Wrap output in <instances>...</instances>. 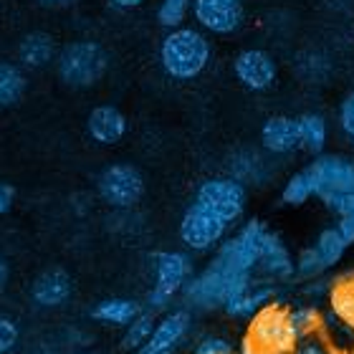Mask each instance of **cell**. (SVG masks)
<instances>
[{
	"label": "cell",
	"mask_w": 354,
	"mask_h": 354,
	"mask_svg": "<svg viewBox=\"0 0 354 354\" xmlns=\"http://www.w3.org/2000/svg\"><path fill=\"white\" fill-rule=\"evenodd\" d=\"M44 6H68V3H74V0H41Z\"/></svg>",
	"instance_id": "cell-38"
},
{
	"label": "cell",
	"mask_w": 354,
	"mask_h": 354,
	"mask_svg": "<svg viewBox=\"0 0 354 354\" xmlns=\"http://www.w3.org/2000/svg\"><path fill=\"white\" fill-rule=\"evenodd\" d=\"M296 344L299 337L291 324V309L281 301L266 304L243 337V352L248 354H294Z\"/></svg>",
	"instance_id": "cell-1"
},
{
	"label": "cell",
	"mask_w": 354,
	"mask_h": 354,
	"mask_svg": "<svg viewBox=\"0 0 354 354\" xmlns=\"http://www.w3.org/2000/svg\"><path fill=\"white\" fill-rule=\"evenodd\" d=\"M225 230H228V225L215 213L198 205V203L187 207V213L183 215V223H180V238L192 251H210V248H215L225 238Z\"/></svg>",
	"instance_id": "cell-10"
},
{
	"label": "cell",
	"mask_w": 354,
	"mask_h": 354,
	"mask_svg": "<svg viewBox=\"0 0 354 354\" xmlns=\"http://www.w3.org/2000/svg\"><path fill=\"white\" fill-rule=\"evenodd\" d=\"M334 228L339 230V236L344 238V243L354 245V218H339V223H337Z\"/></svg>",
	"instance_id": "cell-35"
},
{
	"label": "cell",
	"mask_w": 354,
	"mask_h": 354,
	"mask_svg": "<svg viewBox=\"0 0 354 354\" xmlns=\"http://www.w3.org/2000/svg\"><path fill=\"white\" fill-rule=\"evenodd\" d=\"M160 59H162L165 71L175 79H195L207 66L210 46L198 30H172L170 36L165 38Z\"/></svg>",
	"instance_id": "cell-3"
},
{
	"label": "cell",
	"mask_w": 354,
	"mask_h": 354,
	"mask_svg": "<svg viewBox=\"0 0 354 354\" xmlns=\"http://www.w3.org/2000/svg\"><path fill=\"white\" fill-rule=\"evenodd\" d=\"M306 175L311 180L314 195L322 200L354 192V165L344 157H319L317 162L306 167Z\"/></svg>",
	"instance_id": "cell-9"
},
{
	"label": "cell",
	"mask_w": 354,
	"mask_h": 354,
	"mask_svg": "<svg viewBox=\"0 0 354 354\" xmlns=\"http://www.w3.org/2000/svg\"><path fill=\"white\" fill-rule=\"evenodd\" d=\"M253 276H230L213 266L185 283V301L195 309H223L236 294H241Z\"/></svg>",
	"instance_id": "cell-4"
},
{
	"label": "cell",
	"mask_w": 354,
	"mask_h": 354,
	"mask_svg": "<svg viewBox=\"0 0 354 354\" xmlns=\"http://www.w3.org/2000/svg\"><path fill=\"white\" fill-rule=\"evenodd\" d=\"M18 324H15L13 319L8 317H0V354H8L13 352L15 344H18Z\"/></svg>",
	"instance_id": "cell-30"
},
{
	"label": "cell",
	"mask_w": 354,
	"mask_h": 354,
	"mask_svg": "<svg viewBox=\"0 0 354 354\" xmlns=\"http://www.w3.org/2000/svg\"><path fill=\"white\" fill-rule=\"evenodd\" d=\"M273 294H276L273 283L253 279L241 294H236L225 306H223V311L233 319H253L261 309H263L266 304L273 301Z\"/></svg>",
	"instance_id": "cell-18"
},
{
	"label": "cell",
	"mask_w": 354,
	"mask_h": 354,
	"mask_svg": "<svg viewBox=\"0 0 354 354\" xmlns=\"http://www.w3.org/2000/svg\"><path fill=\"white\" fill-rule=\"evenodd\" d=\"M187 3L190 0H165L162 8H160V23L162 26H177L185 18Z\"/></svg>",
	"instance_id": "cell-29"
},
{
	"label": "cell",
	"mask_w": 354,
	"mask_h": 354,
	"mask_svg": "<svg viewBox=\"0 0 354 354\" xmlns=\"http://www.w3.org/2000/svg\"><path fill=\"white\" fill-rule=\"evenodd\" d=\"M99 195L114 207H132L145 192V180L132 165H111L99 175Z\"/></svg>",
	"instance_id": "cell-11"
},
{
	"label": "cell",
	"mask_w": 354,
	"mask_h": 354,
	"mask_svg": "<svg viewBox=\"0 0 354 354\" xmlns=\"http://www.w3.org/2000/svg\"><path fill=\"white\" fill-rule=\"evenodd\" d=\"M294 354H337L329 344H326V337L322 334H314V337H306L296 344Z\"/></svg>",
	"instance_id": "cell-31"
},
{
	"label": "cell",
	"mask_w": 354,
	"mask_h": 354,
	"mask_svg": "<svg viewBox=\"0 0 354 354\" xmlns=\"http://www.w3.org/2000/svg\"><path fill=\"white\" fill-rule=\"evenodd\" d=\"M8 276H10V268H8V261L0 256V291L6 288V283H8Z\"/></svg>",
	"instance_id": "cell-36"
},
{
	"label": "cell",
	"mask_w": 354,
	"mask_h": 354,
	"mask_svg": "<svg viewBox=\"0 0 354 354\" xmlns=\"http://www.w3.org/2000/svg\"><path fill=\"white\" fill-rule=\"evenodd\" d=\"M88 354H94V352H88Z\"/></svg>",
	"instance_id": "cell-40"
},
{
	"label": "cell",
	"mask_w": 354,
	"mask_h": 354,
	"mask_svg": "<svg viewBox=\"0 0 354 354\" xmlns=\"http://www.w3.org/2000/svg\"><path fill=\"white\" fill-rule=\"evenodd\" d=\"M36 354H53L51 349H41V352H36Z\"/></svg>",
	"instance_id": "cell-39"
},
{
	"label": "cell",
	"mask_w": 354,
	"mask_h": 354,
	"mask_svg": "<svg viewBox=\"0 0 354 354\" xmlns=\"http://www.w3.org/2000/svg\"><path fill=\"white\" fill-rule=\"evenodd\" d=\"M13 200H15V187L8 183H0V215L8 213L10 207H13Z\"/></svg>",
	"instance_id": "cell-34"
},
{
	"label": "cell",
	"mask_w": 354,
	"mask_h": 354,
	"mask_svg": "<svg viewBox=\"0 0 354 354\" xmlns=\"http://www.w3.org/2000/svg\"><path fill=\"white\" fill-rule=\"evenodd\" d=\"M26 94V76L13 64H0V106H13Z\"/></svg>",
	"instance_id": "cell-25"
},
{
	"label": "cell",
	"mask_w": 354,
	"mask_h": 354,
	"mask_svg": "<svg viewBox=\"0 0 354 354\" xmlns=\"http://www.w3.org/2000/svg\"><path fill=\"white\" fill-rule=\"evenodd\" d=\"M190 326H192L190 311L177 309L172 314H165L157 322L152 337L145 342V347L137 354H175L177 347L185 342V337L190 334Z\"/></svg>",
	"instance_id": "cell-12"
},
{
	"label": "cell",
	"mask_w": 354,
	"mask_h": 354,
	"mask_svg": "<svg viewBox=\"0 0 354 354\" xmlns=\"http://www.w3.org/2000/svg\"><path fill=\"white\" fill-rule=\"evenodd\" d=\"M71 294H74V281L64 268H48L33 281V288H30L33 301L46 309H56L61 304H66Z\"/></svg>",
	"instance_id": "cell-15"
},
{
	"label": "cell",
	"mask_w": 354,
	"mask_h": 354,
	"mask_svg": "<svg viewBox=\"0 0 354 354\" xmlns=\"http://www.w3.org/2000/svg\"><path fill=\"white\" fill-rule=\"evenodd\" d=\"M109 56L99 44H68L59 56V76L68 86H91L106 74Z\"/></svg>",
	"instance_id": "cell-5"
},
{
	"label": "cell",
	"mask_w": 354,
	"mask_h": 354,
	"mask_svg": "<svg viewBox=\"0 0 354 354\" xmlns=\"http://www.w3.org/2000/svg\"><path fill=\"white\" fill-rule=\"evenodd\" d=\"M192 354H236V349H233V344H230L225 337L210 334V337H203V339L198 342V347H195Z\"/></svg>",
	"instance_id": "cell-28"
},
{
	"label": "cell",
	"mask_w": 354,
	"mask_h": 354,
	"mask_svg": "<svg viewBox=\"0 0 354 354\" xmlns=\"http://www.w3.org/2000/svg\"><path fill=\"white\" fill-rule=\"evenodd\" d=\"M155 326H157L155 311H152V309L142 311L140 317L127 326V332L122 334V349H127V352H140V349L145 347V342L152 337Z\"/></svg>",
	"instance_id": "cell-24"
},
{
	"label": "cell",
	"mask_w": 354,
	"mask_h": 354,
	"mask_svg": "<svg viewBox=\"0 0 354 354\" xmlns=\"http://www.w3.org/2000/svg\"><path fill=\"white\" fill-rule=\"evenodd\" d=\"M349 245L344 243V238L339 236L337 228H326L319 233L314 245L304 248L296 259V279L301 281H314L319 276H324L326 271H332L334 266L344 259Z\"/></svg>",
	"instance_id": "cell-7"
},
{
	"label": "cell",
	"mask_w": 354,
	"mask_h": 354,
	"mask_svg": "<svg viewBox=\"0 0 354 354\" xmlns=\"http://www.w3.org/2000/svg\"><path fill=\"white\" fill-rule=\"evenodd\" d=\"M192 263L185 253L177 251H165L157 253L155 259V283L147 296V304L152 311L167 309L172 299L177 296L180 288H185L187 279H190Z\"/></svg>",
	"instance_id": "cell-6"
},
{
	"label": "cell",
	"mask_w": 354,
	"mask_h": 354,
	"mask_svg": "<svg viewBox=\"0 0 354 354\" xmlns=\"http://www.w3.org/2000/svg\"><path fill=\"white\" fill-rule=\"evenodd\" d=\"M324 205L329 207V210H334L339 218H354V192L334 195V198L324 200Z\"/></svg>",
	"instance_id": "cell-32"
},
{
	"label": "cell",
	"mask_w": 354,
	"mask_h": 354,
	"mask_svg": "<svg viewBox=\"0 0 354 354\" xmlns=\"http://www.w3.org/2000/svg\"><path fill=\"white\" fill-rule=\"evenodd\" d=\"M198 205H203L205 210L215 213L225 225L236 223L245 210V190L236 180H207V183L200 185L198 198H195Z\"/></svg>",
	"instance_id": "cell-8"
},
{
	"label": "cell",
	"mask_w": 354,
	"mask_h": 354,
	"mask_svg": "<svg viewBox=\"0 0 354 354\" xmlns=\"http://www.w3.org/2000/svg\"><path fill=\"white\" fill-rule=\"evenodd\" d=\"M291 324H294L299 342L324 332V319L317 311V306H311V304H304V306L291 309Z\"/></svg>",
	"instance_id": "cell-26"
},
{
	"label": "cell",
	"mask_w": 354,
	"mask_h": 354,
	"mask_svg": "<svg viewBox=\"0 0 354 354\" xmlns=\"http://www.w3.org/2000/svg\"><path fill=\"white\" fill-rule=\"evenodd\" d=\"M311 195H314V187H311L309 175H306V170H304L288 180L283 192H281V200H283L286 205H304Z\"/></svg>",
	"instance_id": "cell-27"
},
{
	"label": "cell",
	"mask_w": 354,
	"mask_h": 354,
	"mask_svg": "<svg viewBox=\"0 0 354 354\" xmlns=\"http://www.w3.org/2000/svg\"><path fill=\"white\" fill-rule=\"evenodd\" d=\"M339 119H342V129L354 140V91L344 99V104H342Z\"/></svg>",
	"instance_id": "cell-33"
},
{
	"label": "cell",
	"mask_w": 354,
	"mask_h": 354,
	"mask_svg": "<svg viewBox=\"0 0 354 354\" xmlns=\"http://www.w3.org/2000/svg\"><path fill=\"white\" fill-rule=\"evenodd\" d=\"M261 140L268 152H291L299 147V127L291 117H271L261 129Z\"/></svg>",
	"instance_id": "cell-20"
},
{
	"label": "cell",
	"mask_w": 354,
	"mask_h": 354,
	"mask_svg": "<svg viewBox=\"0 0 354 354\" xmlns=\"http://www.w3.org/2000/svg\"><path fill=\"white\" fill-rule=\"evenodd\" d=\"M18 56L26 66L36 68L48 64L53 56V41L46 33H30V36L23 38L21 48H18Z\"/></svg>",
	"instance_id": "cell-23"
},
{
	"label": "cell",
	"mask_w": 354,
	"mask_h": 354,
	"mask_svg": "<svg viewBox=\"0 0 354 354\" xmlns=\"http://www.w3.org/2000/svg\"><path fill=\"white\" fill-rule=\"evenodd\" d=\"M236 76L241 79V84L253 91H263L273 84L276 79V64L271 61V56L263 51H243L233 64Z\"/></svg>",
	"instance_id": "cell-16"
},
{
	"label": "cell",
	"mask_w": 354,
	"mask_h": 354,
	"mask_svg": "<svg viewBox=\"0 0 354 354\" xmlns=\"http://www.w3.org/2000/svg\"><path fill=\"white\" fill-rule=\"evenodd\" d=\"M117 6H122V8H134V6H140L142 0H114Z\"/></svg>",
	"instance_id": "cell-37"
},
{
	"label": "cell",
	"mask_w": 354,
	"mask_h": 354,
	"mask_svg": "<svg viewBox=\"0 0 354 354\" xmlns=\"http://www.w3.org/2000/svg\"><path fill=\"white\" fill-rule=\"evenodd\" d=\"M253 273L263 276L266 283H286V281L296 279V261L291 259L286 243L276 233H271V230L263 238L261 259Z\"/></svg>",
	"instance_id": "cell-13"
},
{
	"label": "cell",
	"mask_w": 354,
	"mask_h": 354,
	"mask_svg": "<svg viewBox=\"0 0 354 354\" xmlns=\"http://www.w3.org/2000/svg\"><path fill=\"white\" fill-rule=\"evenodd\" d=\"M266 233L268 228L261 221H248L236 236L218 248L210 266L223 273H230V276H253L261 259V245H263Z\"/></svg>",
	"instance_id": "cell-2"
},
{
	"label": "cell",
	"mask_w": 354,
	"mask_h": 354,
	"mask_svg": "<svg viewBox=\"0 0 354 354\" xmlns=\"http://www.w3.org/2000/svg\"><path fill=\"white\" fill-rule=\"evenodd\" d=\"M299 127V147H304L311 155H319L326 145V124L319 114H304L296 119Z\"/></svg>",
	"instance_id": "cell-22"
},
{
	"label": "cell",
	"mask_w": 354,
	"mask_h": 354,
	"mask_svg": "<svg viewBox=\"0 0 354 354\" xmlns=\"http://www.w3.org/2000/svg\"><path fill=\"white\" fill-rule=\"evenodd\" d=\"M142 314V306L134 299H104L91 309L96 322L111 326H129Z\"/></svg>",
	"instance_id": "cell-21"
},
{
	"label": "cell",
	"mask_w": 354,
	"mask_h": 354,
	"mask_svg": "<svg viewBox=\"0 0 354 354\" xmlns=\"http://www.w3.org/2000/svg\"><path fill=\"white\" fill-rule=\"evenodd\" d=\"M88 134L102 145H114L124 137L127 132V119L117 106H96L88 114Z\"/></svg>",
	"instance_id": "cell-19"
},
{
	"label": "cell",
	"mask_w": 354,
	"mask_h": 354,
	"mask_svg": "<svg viewBox=\"0 0 354 354\" xmlns=\"http://www.w3.org/2000/svg\"><path fill=\"white\" fill-rule=\"evenodd\" d=\"M198 21L213 33H230L243 18L241 0H195Z\"/></svg>",
	"instance_id": "cell-14"
},
{
	"label": "cell",
	"mask_w": 354,
	"mask_h": 354,
	"mask_svg": "<svg viewBox=\"0 0 354 354\" xmlns=\"http://www.w3.org/2000/svg\"><path fill=\"white\" fill-rule=\"evenodd\" d=\"M326 304H329V317L344 329L354 332V271L339 273L329 283Z\"/></svg>",
	"instance_id": "cell-17"
}]
</instances>
